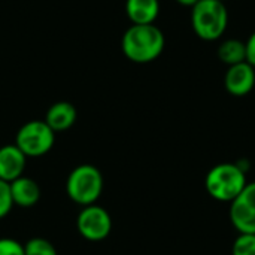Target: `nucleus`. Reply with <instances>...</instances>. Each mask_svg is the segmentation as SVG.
Segmentation results:
<instances>
[{"label": "nucleus", "instance_id": "1", "mask_svg": "<svg viewBox=\"0 0 255 255\" xmlns=\"http://www.w3.org/2000/svg\"><path fill=\"white\" fill-rule=\"evenodd\" d=\"M164 46V34L155 24H131L121 39L123 54L137 64L155 61L163 54Z\"/></svg>", "mask_w": 255, "mask_h": 255}, {"label": "nucleus", "instance_id": "2", "mask_svg": "<svg viewBox=\"0 0 255 255\" xmlns=\"http://www.w3.org/2000/svg\"><path fill=\"white\" fill-rule=\"evenodd\" d=\"M247 184V172H244L238 163H220L214 166L205 178L208 194L214 200L223 203H232Z\"/></svg>", "mask_w": 255, "mask_h": 255}, {"label": "nucleus", "instance_id": "3", "mask_svg": "<svg viewBox=\"0 0 255 255\" xmlns=\"http://www.w3.org/2000/svg\"><path fill=\"white\" fill-rule=\"evenodd\" d=\"M103 175L99 170V167L93 164L76 166L66 179L67 197L82 208L96 205L103 193Z\"/></svg>", "mask_w": 255, "mask_h": 255}, {"label": "nucleus", "instance_id": "4", "mask_svg": "<svg viewBox=\"0 0 255 255\" xmlns=\"http://www.w3.org/2000/svg\"><path fill=\"white\" fill-rule=\"evenodd\" d=\"M229 25V12L224 1L200 0L191 7V27L197 37L206 42L221 39Z\"/></svg>", "mask_w": 255, "mask_h": 255}, {"label": "nucleus", "instance_id": "5", "mask_svg": "<svg viewBox=\"0 0 255 255\" xmlns=\"http://www.w3.org/2000/svg\"><path fill=\"white\" fill-rule=\"evenodd\" d=\"M55 143V131L43 121L33 120L19 127L15 136V145L27 158L46 155Z\"/></svg>", "mask_w": 255, "mask_h": 255}, {"label": "nucleus", "instance_id": "6", "mask_svg": "<svg viewBox=\"0 0 255 255\" xmlns=\"http://www.w3.org/2000/svg\"><path fill=\"white\" fill-rule=\"evenodd\" d=\"M76 230L88 242H102L112 232V217L97 203L84 206L76 218Z\"/></svg>", "mask_w": 255, "mask_h": 255}, {"label": "nucleus", "instance_id": "7", "mask_svg": "<svg viewBox=\"0 0 255 255\" xmlns=\"http://www.w3.org/2000/svg\"><path fill=\"white\" fill-rule=\"evenodd\" d=\"M229 215L238 233L255 235V181L248 182L242 193L230 203Z\"/></svg>", "mask_w": 255, "mask_h": 255}, {"label": "nucleus", "instance_id": "8", "mask_svg": "<svg viewBox=\"0 0 255 255\" xmlns=\"http://www.w3.org/2000/svg\"><path fill=\"white\" fill-rule=\"evenodd\" d=\"M224 87L233 97H245L255 87V69L247 61L229 66L224 76Z\"/></svg>", "mask_w": 255, "mask_h": 255}, {"label": "nucleus", "instance_id": "9", "mask_svg": "<svg viewBox=\"0 0 255 255\" xmlns=\"http://www.w3.org/2000/svg\"><path fill=\"white\" fill-rule=\"evenodd\" d=\"M27 157L15 143L0 146V179L10 184L24 175Z\"/></svg>", "mask_w": 255, "mask_h": 255}, {"label": "nucleus", "instance_id": "10", "mask_svg": "<svg viewBox=\"0 0 255 255\" xmlns=\"http://www.w3.org/2000/svg\"><path fill=\"white\" fill-rule=\"evenodd\" d=\"M9 187H10L13 206L33 208L40 200V196H42L40 187L34 179H31L28 176H24V175L19 176L18 179L12 181L9 184Z\"/></svg>", "mask_w": 255, "mask_h": 255}, {"label": "nucleus", "instance_id": "11", "mask_svg": "<svg viewBox=\"0 0 255 255\" xmlns=\"http://www.w3.org/2000/svg\"><path fill=\"white\" fill-rule=\"evenodd\" d=\"M78 112L70 102H57L51 105L45 114V123L55 131H66L76 123Z\"/></svg>", "mask_w": 255, "mask_h": 255}, {"label": "nucleus", "instance_id": "12", "mask_svg": "<svg viewBox=\"0 0 255 255\" xmlns=\"http://www.w3.org/2000/svg\"><path fill=\"white\" fill-rule=\"evenodd\" d=\"M126 13L131 24H154L160 15L158 0H126Z\"/></svg>", "mask_w": 255, "mask_h": 255}, {"label": "nucleus", "instance_id": "13", "mask_svg": "<svg viewBox=\"0 0 255 255\" xmlns=\"http://www.w3.org/2000/svg\"><path fill=\"white\" fill-rule=\"evenodd\" d=\"M218 58L227 66H235V64L247 61L245 42H242L239 39L223 40L221 45L218 46Z\"/></svg>", "mask_w": 255, "mask_h": 255}, {"label": "nucleus", "instance_id": "14", "mask_svg": "<svg viewBox=\"0 0 255 255\" xmlns=\"http://www.w3.org/2000/svg\"><path fill=\"white\" fill-rule=\"evenodd\" d=\"M25 255H58L55 247L45 238H31L24 244Z\"/></svg>", "mask_w": 255, "mask_h": 255}, {"label": "nucleus", "instance_id": "15", "mask_svg": "<svg viewBox=\"0 0 255 255\" xmlns=\"http://www.w3.org/2000/svg\"><path fill=\"white\" fill-rule=\"evenodd\" d=\"M232 255H255V235L239 233L233 242Z\"/></svg>", "mask_w": 255, "mask_h": 255}, {"label": "nucleus", "instance_id": "16", "mask_svg": "<svg viewBox=\"0 0 255 255\" xmlns=\"http://www.w3.org/2000/svg\"><path fill=\"white\" fill-rule=\"evenodd\" d=\"M13 208L12 202V194H10V187L7 182L0 179V220L6 218Z\"/></svg>", "mask_w": 255, "mask_h": 255}, {"label": "nucleus", "instance_id": "17", "mask_svg": "<svg viewBox=\"0 0 255 255\" xmlns=\"http://www.w3.org/2000/svg\"><path fill=\"white\" fill-rule=\"evenodd\" d=\"M0 255H25L24 245L12 238H0Z\"/></svg>", "mask_w": 255, "mask_h": 255}, {"label": "nucleus", "instance_id": "18", "mask_svg": "<svg viewBox=\"0 0 255 255\" xmlns=\"http://www.w3.org/2000/svg\"><path fill=\"white\" fill-rule=\"evenodd\" d=\"M245 48H247V63H250L255 69V31L245 42Z\"/></svg>", "mask_w": 255, "mask_h": 255}, {"label": "nucleus", "instance_id": "19", "mask_svg": "<svg viewBox=\"0 0 255 255\" xmlns=\"http://www.w3.org/2000/svg\"><path fill=\"white\" fill-rule=\"evenodd\" d=\"M179 4H182V6H187V7H193L194 4H197L200 0H176Z\"/></svg>", "mask_w": 255, "mask_h": 255}, {"label": "nucleus", "instance_id": "20", "mask_svg": "<svg viewBox=\"0 0 255 255\" xmlns=\"http://www.w3.org/2000/svg\"><path fill=\"white\" fill-rule=\"evenodd\" d=\"M218 1H227V0H218Z\"/></svg>", "mask_w": 255, "mask_h": 255}]
</instances>
